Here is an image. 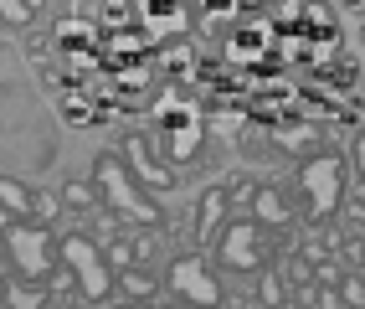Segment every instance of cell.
<instances>
[{"label":"cell","mask_w":365,"mask_h":309,"mask_svg":"<svg viewBox=\"0 0 365 309\" xmlns=\"http://www.w3.org/2000/svg\"><path fill=\"white\" fill-rule=\"evenodd\" d=\"M93 186H98V201L113 206L124 222H134V227H160L165 222L155 191L129 171L118 150H98V155H93Z\"/></svg>","instance_id":"cell-1"},{"label":"cell","mask_w":365,"mask_h":309,"mask_svg":"<svg viewBox=\"0 0 365 309\" xmlns=\"http://www.w3.org/2000/svg\"><path fill=\"white\" fill-rule=\"evenodd\" d=\"M155 145L170 165H190L201 150H206V113L196 103H185L180 93H165L155 103Z\"/></svg>","instance_id":"cell-2"},{"label":"cell","mask_w":365,"mask_h":309,"mask_svg":"<svg viewBox=\"0 0 365 309\" xmlns=\"http://www.w3.org/2000/svg\"><path fill=\"white\" fill-rule=\"evenodd\" d=\"M0 253H6V263L21 273V278H52V268L62 263V253H57V237L46 222L36 217H11L6 227H0Z\"/></svg>","instance_id":"cell-3"},{"label":"cell","mask_w":365,"mask_h":309,"mask_svg":"<svg viewBox=\"0 0 365 309\" xmlns=\"http://www.w3.org/2000/svg\"><path fill=\"white\" fill-rule=\"evenodd\" d=\"M299 201L309 222H329L345 201V160L334 150H314L299 160Z\"/></svg>","instance_id":"cell-4"},{"label":"cell","mask_w":365,"mask_h":309,"mask_svg":"<svg viewBox=\"0 0 365 309\" xmlns=\"http://www.w3.org/2000/svg\"><path fill=\"white\" fill-rule=\"evenodd\" d=\"M57 253H62V263L72 268V278H78V294L83 299H108L113 294V263L103 258L98 237L67 232V237H57Z\"/></svg>","instance_id":"cell-5"},{"label":"cell","mask_w":365,"mask_h":309,"mask_svg":"<svg viewBox=\"0 0 365 309\" xmlns=\"http://www.w3.org/2000/svg\"><path fill=\"white\" fill-rule=\"evenodd\" d=\"M211 253H216V263H222L227 273H257V268H267V227L257 217L222 222Z\"/></svg>","instance_id":"cell-6"},{"label":"cell","mask_w":365,"mask_h":309,"mask_svg":"<svg viewBox=\"0 0 365 309\" xmlns=\"http://www.w3.org/2000/svg\"><path fill=\"white\" fill-rule=\"evenodd\" d=\"M52 46H57V57H62V67L72 78H88L103 57V31L93 26L88 16H62L52 26Z\"/></svg>","instance_id":"cell-7"},{"label":"cell","mask_w":365,"mask_h":309,"mask_svg":"<svg viewBox=\"0 0 365 309\" xmlns=\"http://www.w3.org/2000/svg\"><path fill=\"white\" fill-rule=\"evenodd\" d=\"M165 289L175 294L180 304H206V309L227 304V289L216 283V273L206 268V258H196V253H180L175 263H170V273H165Z\"/></svg>","instance_id":"cell-8"},{"label":"cell","mask_w":365,"mask_h":309,"mask_svg":"<svg viewBox=\"0 0 365 309\" xmlns=\"http://www.w3.org/2000/svg\"><path fill=\"white\" fill-rule=\"evenodd\" d=\"M118 155H124V165L150 186V191H175L180 186V171L160 155L155 134H124V145H118Z\"/></svg>","instance_id":"cell-9"},{"label":"cell","mask_w":365,"mask_h":309,"mask_svg":"<svg viewBox=\"0 0 365 309\" xmlns=\"http://www.w3.org/2000/svg\"><path fill=\"white\" fill-rule=\"evenodd\" d=\"M134 26L150 36L155 46L175 41L190 26V0H134Z\"/></svg>","instance_id":"cell-10"},{"label":"cell","mask_w":365,"mask_h":309,"mask_svg":"<svg viewBox=\"0 0 365 309\" xmlns=\"http://www.w3.org/2000/svg\"><path fill=\"white\" fill-rule=\"evenodd\" d=\"M267 46H273V26H267V21H242L237 31H227V57H232L237 67L262 62Z\"/></svg>","instance_id":"cell-11"},{"label":"cell","mask_w":365,"mask_h":309,"mask_svg":"<svg viewBox=\"0 0 365 309\" xmlns=\"http://www.w3.org/2000/svg\"><path fill=\"white\" fill-rule=\"evenodd\" d=\"M227 211H232L227 186H206L201 201H196V243H201V248H211V243H216V232H222Z\"/></svg>","instance_id":"cell-12"},{"label":"cell","mask_w":365,"mask_h":309,"mask_svg":"<svg viewBox=\"0 0 365 309\" xmlns=\"http://www.w3.org/2000/svg\"><path fill=\"white\" fill-rule=\"evenodd\" d=\"M247 211H252L262 227H288V222L299 217V206L288 201L283 186H257V196H252V206H247Z\"/></svg>","instance_id":"cell-13"},{"label":"cell","mask_w":365,"mask_h":309,"mask_svg":"<svg viewBox=\"0 0 365 309\" xmlns=\"http://www.w3.org/2000/svg\"><path fill=\"white\" fill-rule=\"evenodd\" d=\"M113 289L124 294V299L139 304V299H155V294H160V283L150 278V268H144V263H129V268H118V273H113Z\"/></svg>","instance_id":"cell-14"},{"label":"cell","mask_w":365,"mask_h":309,"mask_svg":"<svg viewBox=\"0 0 365 309\" xmlns=\"http://www.w3.org/2000/svg\"><path fill=\"white\" fill-rule=\"evenodd\" d=\"M0 304H11V309H41V304H52V289H41L36 278H16V283H6Z\"/></svg>","instance_id":"cell-15"},{"label":"cell","mask_w":365,"mask_h":309,"mask_svg":"<svg viewBox=\"0 0 365 309\" xmlns=\"http://www.w3.org/2000/svg\"><path fill=\"white\" fill-rule=\"evenodd\" d=\"M0 211H6V217H31V186L0 176Z\"/></svg>","instance_id":"cell-16"},{"label":"cell","mask_w":365,"mask_h":309,"mask_svg":"<svg viewBox=\"0 0 365 309\" xmlns=\"http://www.w3.org/2000/svg\"><path fill=\"white\" fill-rule=\"evenodd\" d=\"M273 139L283 150H294V155H309L314 145H319V129L314 124H283V129H273Z\"/></svg>","instance_id":"cell-17"},{"label":"cell","mask_w":365,"mask_h":309,"mask_svg":"<svg viewBox=\"0 0 365 309\" xmlns=\"http://www.w3.org/2000/svg\"><path fill=\"white\" fill-rule=\"evenodd\" d=\"M62 206L67 211H98L103 201H98V186L93 181H67L62 186Z\"/></svg>","instance_id":"cell-18"},{"label":"cell","mask_w":365,"mask_h":309,"mask_svg":"<svg viewBox=\"0 0 365 309\" xmlns=\"http://www.w3.org/2000/svg\"><path fill=\"white\" fill-rule=\"evenodd\" d=\"M36 11H41V0H0V21H6V26H31L36 21Z\"/></svg>","instance_id":"cell-19"},{"label":"cell","mask_w":365,"mask_h":309,"mask_svg":"<svg viewBox=\"0 0 365 309\" xmlns=\"http://www.w3.org/2000/svg\"><path fill=\"white\" fill-rule=\"evenodd\" d=\"M196 6H201V16H206V26H211V31H222L227 21H237L242 0H196Z\"/></svg>","instance_id":"cell-20"},{"label":"cell","mask_w":365,"mask_h":309,"mask_svg":"<svg viewBox=\"0 0 365 309\" xmlns=\"http://www.w3.org/2000/svg\"><path fill=\"white\" fill-rule=\"evenodd\" d=\"M129 243H134V263L150 268V258L160 253V227H139V232L129 237Z\"/></svg>","instance_id":"cell-21"},{"label":"cell","mask_w":365,"mask_h":309,"mask_svg":"<svg viewBox=\"0 0 365 309\" xmlns=\"http://www.w3.org/2000/svg\"><path fill=\"white\" fill-rule=\"evenodd\" d=\"M31 217L36 222H57L62 217V196L57 191H31Z\"/></svg>","instance_id":"cell-22"},{"label":"cell","mask_w":365,"mask_h":309,"mask_svg":"<svg viewBox=\"0 0 365 309\" xmlns=\"http://www.w3.org/2000/svg\"><path fill=\"white\" fill-rule=\"evenodd\" d=\"M103 26H113V31L134 26V0H103Z\"/></svg>","instance_id":"cell-23"},{"label":"cell","mask_w":365,"mask_h":309,"mask_svg":"<svg viewBox=\"0 0 365 309\" xmlns=\"http://www.w3.org/2000/svg\"><path fill=\"white\" fill-rule=\"evenodd\" d=\"M57 108H62V118H67L72 129H88V124H93V103H88V98H62Z\"/></svg>","instance_id":"cell-24"},{"label":"cell","mask_w":365,"mask_h":309,"mask_svg":"<svg viewBox=\"0 0 365 309\" xmlns=\"http://www.w3.org/2000/svg\"><path fill=\"white\" fill-rule=\"evenodd\" d=\"M339 304L365 309V273H339Z\"/></svg>","instance_id":"cell-25"},{"label":"cell","mask_w":365,"mask_h":309,"mask_svg":"<svg viewBox=\"0 0 365 309\" xmlns=\"http://www.w3.org/2000/svg\"><path fill=\"white\" fill-rule=\"evenodd\" d=\"M103 258L113 263V273H118V268H129V263H134V243H129V237H108Z\"/></svg>","instance_id":"cell-26"},{"label":"cell","mask_w":365,"mask_h":309,"mask_svg":"<svg viewBox=\"0 0 365 309\" xmlns=\"http://www.w3.org/2000/svg\"><path fill=\"white\" fill-rule=\"evenodd\" d=\"M252 196H257V181H252V176H237V181L227 186V201H232V206H252Z\"/></svg>","instance_id":"cell-27"},{"label":"cell","mask_w":365,"mask_h":309,"mask_svg":"<svg viewBox=\"0 0 365 309\" xmlns=\"http://www.w3.org/2000/svg\"><path fill=\"white\" fill-rule=\"evenodd\" d=\"M190 62H196V57H190V46L165 41V67H170V73H190Z\"/></svg>","instance_id":"cell-28"},{"label":"cell","mask_w":365,"mask_h":309,"mask_svg":"<svg viewBox=\"0 0 365 309\" xmlns=\"http://www.w3.org/2000/svg\"><path fill=\"white\" fill-rule=\"evenodd\" d=\"M257 289H262V294H257L262 304H283V299H288V294H283V278H278V273H267V278L257 283Z\"/></svg>","instance_id":"cell-29"},{"label":"cell","mask_w":365,"mask_h":309,"mask_svg":"<svg viewBox=\"0 0 365 309\" xmlns=\"http://www.w3.org/2000/svg\"><path fill=\"white\" fill-rule=\"evenodd\" d=\"M355 176H360V181H365V129H360V134H355Z\"/></svg>","instance_id":"cell-30"},{"label":"cell","mask_w":365,"mask_h":309,"mask_svg":"<svg viewBox=\"0 0 365 309\" xmlns=\"http://www.w3.org/2000/svg\"><path fill=\"white\" fill-rule=\"evenodd\" d=\"M314 278H319V283H339V268H334V263H319V268H314Z\"/></svg>","instance_id":"cell-31"},{"label":"cell","mask_w":365,"mask_h":309,"mask_svg":"<svg viewBox=\"0 0 365 309\" xmlns=\"http://www.w3.org/2000/svg\"><path fill=\"white\" fill-rule=\"evenodd\" d=\"M360 52H365V31H360Z\"/></svg>","instance_id":"cell-32"},{"label":"cell","mask_w":365,"mask_h":309,"mask_svg":"<svg viewBox=\"0 0 365 309\" xmlns=\"http://www.w3.org/2000/svg\"><path fill=\"white\" fill-rule=\"evenodd\" d=\"M0 294H6V278H0Z\"/></svg>","instance_id":"cell-33"}]
</instances>
